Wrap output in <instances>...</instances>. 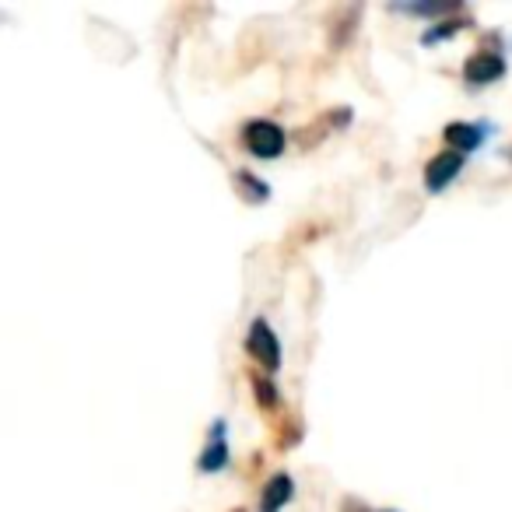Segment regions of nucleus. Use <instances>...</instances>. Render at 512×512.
I'll return each mask as SVG.
<instances>
[{"label": "nucleus", "instance_id": "obj_5", "mask_svg": "<svg viewBox=\"0 0 512 512\" xmlns=\"http://www.w3.org/2000/svg\"><path fill=\"white\" fill-rule=\"evenodd\" d=\"M228 467V442H225V421H214L211 428V439H207L204 453L197 460L200 474H218V470Z\"/></svg>", "mask_w": 512, "mask_h": 512}, {"label": "nucleus", "instance_id": "obj_6", "mask_svg": "<svg viewBox=\"0 0 512 512\" xmlns=\"http://www.w3.org/2000/svg\"><path fill=\"white\" fill-rule=\"evenodd\" d=\"M295 495V477L278 470L271 481L264 484V495H260V512H281Z\"/></svg>", "mask_w": 512, "mask_h": 512}, {"label": "nucleus", "instance_id": "obj_4", "mask_svg": "<svg viewBox=\"0 0 512 512\" xmlns=\"http://www.w3.org/2000/svg\"><path fill=\"white\" fill-rule=\"evenodd\" d=\"M463 172V155L460 151H439V155L428 158L425 165V190L428 193H442L456 176Z\"/></svg>", "mask_w": 512, "mask_h": 512}, {"label": "nucleus", "instance_id": "obj_1", "mask_svg": "<svg viewBox=\"0 0 512 512\" xmlns=\"http://www.w3.org/2000/svg\"><path fill=\"white\" fill-rule=\"evenodd\" d=\"M242 148L249 151L253 158H264V162H271V158H281L288 148V134L281 123L274 120H249L246 127H242L239 134Z\"/></svg>", "mask_w": 512, "mask_h": 512}, {"label": "nucleus", "instance_id": "obj_13", "mask_svg": "<svg viewBox=\"0 0 512 512\" xmlns=\"http://www.w3.org/2000/svg\"><path fill=\"white\" fill-rule=\"evenodd\" d=\"M383 512H390V509H383Z\"/></svg>", "mask_w": 512, "mask_h": 512}, {"label": "nucleus", "instance_id": "obj_2", "mask_svg": "<svg viewBox=\"0 0 512 512\" xmlns=\"http://www.w3.org/2000/svg\"><path fill=\"white\" fill-rule=\"evenodd\" d=\"M246 351L260 369H267V372L281 369V341L274 337L267 320H253V327H249V334H246Z\"/></svg>", "mask_w": 512, "mask_h": 512}, {"label": "nucleus", "instance_id": "obj_8", "mask_svg": "<svg viewBox=\"0 0 512 512\" xmlns=\"http://www.w3.org/2000/svg\"><path fill=\"white\" fill-rule=\"evenodd\" d=\"M232 183H235V190H239V197L249 200V204H264V200L271 197V186H267L264 179H256L253 172H246V169L235 172Z\"/></svg>", "mask_w": 512, "mask_h": 512}, {"label": "nucleus", "instance_id": "obj_10", "mask_svg": "<svg viewBox=\"0 0 512 512\" xmlns=\"http://www.w3.org/2000/svg\"><path fill=\"white\" fill-rule=\"evenodd\" d=\"M249 383H253L256 404L264 407V411H274V407H278V390H274L271 379H264L260 372H253V376H249Z\"/></svg>", "mask_w": 512, "mask_h": 512}, {"label": "nucleus", "instance_id": "obj_12", "mask_svg": "<svg viewBox=\"0 0 512 512\" xmlns=\"http://www.w3.org/2000/svg\"><path fill=\"white\" fill-rule=\"evenodd\" d=\"M235 512H242V509H235Z\"/></svg>", "mask_w": 512, "mask_h": 512}, {"label": "nucleus", "instance_id": "obj_7", "mask_svg": "<svg viewBox=\"0 0 512 512\" xmlns=\"http://www.w3.org/2000/svg\"><path fill=\"white\" fill-rule=\"evenodd\" d=\"M442 141L449 144V151H460V155L477 151L484 141V123H449V127L442 130Z\"/></svg>", "mask_w": 512, "mask_h": 512}, {"label": "nucleus", "instance_id": "obj_9", "mask_svg": "<svg viewBox=\"0 0 512 512\" xmlns=\"http://www.w3.org/2000/svg\"><path fill=\"white\" fill-rule=\"evenodd\" d=\"M463 4H393V11H404V15H421V18H435V15H453Z\"/></svg>", "mask_w": 512, "mask_h": 512}, {"label": "nucleus", "instance_id": "obj_3", "mask_svg": "<svg viewBox=\"0 0 512 512\" xmlns=\"http://www.w3.org/2000/svg\"><path fill=\"white\" fill-rule=\"evenodd\" d=\"M502 78H505L502 53L477 50V53H470V57L463 60V81H467L470 88H484V85H491V81H502Z\"/></svg>", "mask_w": 512, "mask_h": 512}, {"label": "nucleus", "instance_id": "obj_11", "mask_svg": "<svg viewBox=\"0 0 512 512\" xmlns=\"http://www.w3.org/2000/svg\"><path fill=\"white\" fill-rule=\"evenodd\" d=\"M463 25H467V22H439V25H432L428 32H421V46H435V43H442V39H453Z\"/></svg>", "mask_w": 512, "mask_h": 512}]
</instances>
